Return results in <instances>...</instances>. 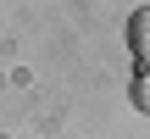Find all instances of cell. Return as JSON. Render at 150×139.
<instances>
[{
    "instance_id": "cell-1",
    "label": "cell",
    "mask_w": 150,
    "mask_h": 139,
    "mask_svg": "<svg viewBox=\"0 0 150 139\" xmlns=\"http://www.w3.org/2000/svg\"><path fill=\"white\" fill-rule=\"evenodd\" d=\"M128 50H134L139 72H150V6H139V11L128 17Z\"/></svg>"
},
{
    "instance_id": "cell-2",
    "label": "cell",
    "mask_w": 150,
    "mask_h": 139,
    "mask_svg": "<svg viewBox=\"0 0 150 139\" xmlns=\"http://www.w3.org/2000/svg\"><path fill=\"white\" fill-rule=\"evenodd\" d=\"M134 106H139V111H150V72H139V78H134Z\"/></svg>"
}]
</instances>
